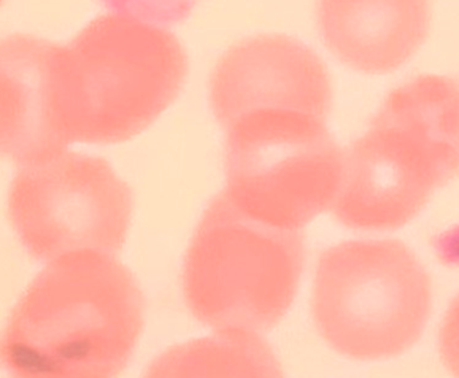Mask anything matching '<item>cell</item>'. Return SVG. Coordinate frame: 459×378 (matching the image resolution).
<instances>
[{"label":"cell","mask_w":459,"mask_h":378,"mask_svg":"<svg viewBox=\"0 0 459 378\" xmlns=\"http://www.w3.org/2000/svg\"><path fill=\"white\" fill-rule=\"evenodd\" d=\"M144 294L112 253L48 264L11 313L0 358L18 378H116L144 326Z\"/></svg>","instance_id":"obj_1"},{"label":"cell","mask_w":459,"mask_h":378,"mask_svg":"<svg viewBox=\"0 0 459 378\" xmlns=\"http://www.w3.org/2000/svg\"><path fill=\"white\" fill-rule=\"evenodd\" d=\"M458 175L459 81L420 75L388 94L351 145L332 213L348 228L396 229Z\"/></svg>","instance_id":"obj_2"},{"label":"cell","mask_w":459,"mask_h":378,"mask_svg":"<svg viewBox=\"0 0 459 378\" xmlns=\"http://www.w3.org/2000/svg\"><path fill=\"white\" fill-rule=\"evenodd\" d=\"M304 259L301 231L256 220L220 192L186 253V304L196 320L221 331H270L293 304Z\"/></svg>","instance_id":"obj_3"},{"label":"cell","mask_w":459,"mask_h":378,"mask_svg":"<svg viewBox=\"0 0 459 378\" xmlns=\"http://www.w3.org/2000/svg\"><path fill=\"white\" fill-rule=\"evenodd\" d=\"M430 275L401 240H350L321 253L312 313L340 355L395 357L422 336L431 312Z\"/></svg>","instance_id":"obj_4"},{"label":"cell","mask_w":459,"mask_h":378,"mask_svg":"<svg viewBox=\"0 0 459 378\" xmlns=\"http://www.w3.org/2000/svg\"><path fill=\"white\" fill-rule=\"evenodd\" d=\"M186 59L171 40L94 24L58 47L56 115L67 144H116L147 128L182 88Z\"/></svg>","instance_id":"obj_5"},{"label":"cell","mask_w":459,"mask_h":378,"mask_svg":"<svg viewBox=\"0 0 459 378\" xmlns=\"http://www.w3.org/2000/svg\"><path fill=\"white\" fill-rule=\"evenodd\" d=\"M229 125L225 191L243 212L299 231L334 202L344 156L320 117L259 109Z\"/></svg>","instance_id":"obj_6"},{"label":"cell","mask_w":459,"mask_h":378,"mask_svg":"<svg viewBox=\"0 0 459 378\" xmlns=\"http://www.w3.org/2000/svg\"><path fill=\"white\" fill-rule=\"evenodd\" d=\"M132 210L131 188L107 160L66 150L23 167L8 196L11 224L39 261L80 250L115 255Z\"/></svg>","instance_id":"obj_7"},{"label":"cell","mask_w":459,"mask_h":378,"mask_svg":"<svg viewBox=\"0 0 459 378\" xmlns=\"http://www.w3.org/2000/svg\"><path fill=\"white\" fill-rule=\"evenodd\" d=\"M56 47L29 35L0 40V156L23 167L66 150L54 120Z\"/></svg>","instance_id":"obj_8"},{"label":"cell","mask_w":459,"mask_h":378,"mask_svg":"<svg viewBox=\"0 0 459 378\" xmlns=\"http://www.w3.org/2000/svg\"><path fill=\"white\" fill-rule=\"evenodd\" d=\"M342 7L329 40L342 61L361 72H394L428 37L429 0H342Z\"/></svg>","instance_id":"obj_9"},{"label":"cell","mask_w":459,"mask_h":378,"mask_svg":"<svg viewBox=\"0 0 459 378\" xmlns=\"http://www.w3.org/2000/svg\"><path fill=\"white\" fill-rule=\"evenodd\" d=\"M144 378H285L272 347L250 331H226L175 345Z\"/></svg>","instance_id":"obj_10"},{"label":"cell","mask_w":459,"mask_h":378,"mask_svg":"<svg viewBox=\"0 0 459 378\" xmlns=\"http://www.w3.org/2000/svg\"><path fill=\"white\" fill-rule=\"evenodd\" d=\"M202 0H100L109 13L153 29H169L187 21Z\"/></svg>","instance_id":"obj_11"},{"label":"cell","mask_w":459,"mask_h":378,"mask_svg":"<svg viewBox=\"0 0 459 378\" xmlns=\"http://www.w3.org/2000/svg\"><path fill=\"white\" fill-rule=\"evenodd\" d=\"M439 352L447 371L459 378V296L450 305L442 322Z\"/></svg>","instance_id":"obj_12"},{"label":"cell","mask_w":459,"mask_h":378,"mask_svg":"<svg viewBox=\"0 0 459 378\" xmlns=\"http://www.w3.org/2000/svg\"><path fill=\"white\" fill-rule=\"evenodd\" d=\"M3 0H0V4H2Z\"/></svg>","instance_id":"obj_13"}]
</instances>
